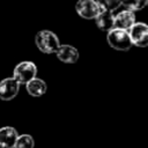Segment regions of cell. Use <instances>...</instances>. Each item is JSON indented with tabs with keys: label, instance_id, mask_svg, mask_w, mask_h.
Masks as SVG:
<instances>
[{
	"label": "cell",
	"instance_id": "cell-1",
	"mask_svg": "<svg viewBox=\"0 0 148 148\" xmlns=\"http://www.w3.org/2000/svg\"><path fill=\"white\" fill-rule=\"evenodd\" d=\"M35 44L43 53H56L60 46L59 38L50 30H42L35 37Z\"/></svg>",
	"mask_w": 148,
	"mask_h": 148
},
{
	"label": "cell",
	"instance_id": "cell-2",
	"mask_svg": "<svg viewBox=\"0 0 148 148\" xmlns=\"http://www.w3.org/2000/svg\"><path fill=\"white\" fill-rule=\"evenodd\" d=\"M106 40H108V44L112 49L118 50V51H127L132 46L128 31L121 30V29L113 28L110 31H108Z\"/></svg>",
	"mask_w": 148,
	"mask_h": 148
},
{
	"label": "cell",
	"instance_id": "cell-3",
	"mask_svg": "<svg viewBox=\"0 0 148 148\" xmlns=\"http://www.w3.org/2000/svg\"><path fill=\"white\" fill-rule=\"evenodd\" d=\"M37 75V67L32 61H22L17 64L14 68L13 77L21 84L28 83L30 80L36 77Z\"/></svg>",
	"mask_w": 148,
	"mask_h": 148
},
{
	"label": "cell",
	"instance_id": "cell-4",
	"mask_svg": "<svg viewBox=\"0 0 148 148\" xmlns=\"http://www.w3.org/2000/svg\"><path fill=\"white\" fill-rule=\"evenodd\" d=\"M132 45L138 47H146L148 45V27L146 23H134L128 30Z\"/></svg>",
	"mask_w": 148,
	"mask_h": 148
},
{
	"label": "cell",
	"instance_id": "cell-5",
	"mask_svg": "<svg viewBox=\"0 0 148 148\" xmlns=\"http://www.w3.org/2000/svg\"><path fill=\"white\" fill-rule=\"evenodd\" d=\"M75 9L81 17L86 20H92L98 15L102 8L96 0H79L75 5Z\"/></svg>",
	"mask_w": 148,
	"mask_h": 148
},
{
	"label": "cell",
	"instance_id": "cell-6",
	"mask_svg": "<svg viewBox=\"0 0 148 148\" xmlns=\"http://www.w3.org/2000/svg\"><path fill=\"white\" fill-rule=\"evenodd\" d=\"M20 83L14 77H7L0 81V99L10 101L18 94Z\"/></svg>",
	"mask_w": 148,
	"mask_h": 148
},
{
	"label": "cell",
	"instance_id": "cell-7",
	"mask_svg": "<svg viewBox=\"0 0 148 148\" xmlns=\"http://www.w3.org/2000/svg\"><path fill=\"white\" fill-rule=\"evenodd\" d=\"M134 23H135V15H134V12L126 9V10H123V12L118 13V14L114 16V24H113V28L128 31V30L131 29V27H132Z\"/></svg>",
	"mask_w": 148,
	"mask_h": 148
},
{
	"label": "cell",
	"instance_id": "cell-8",
	"mask_svg": "<svg viewBox=\"0 0 148 148\" xmlns=\"http://www.w3.org/2000/svg\"><path fill=\"white\" fill-rule=\"evenodd\" d=\"M56 54L59 60H61L62 62H66V64H74L79 59V51L74 46L68 45V44L60 45L59 49L57 50Z\"/></svg>",
	"mask_w": 148,
	"mask_h": 148
},
{
	"label": "cell",
	"instance_id": "cell-9",
	"mask_svg": "<svg viewBox=\"0 0 148 148\" xmlns=\"http://www.w3.org/2000/svg\"><path fill=\"white\" fill-rule=\"evenodd\" d=\"M18 136L17 131L12 126L0 128V148H14L15 141Z\"/></svg>",
	"mask_w": 148,
	"mask_h": 148
},
{
	"label": "cell",
	"instance_id": "cell-10",
	"mask_svg": "<svg viewBox=\"0 0 148 148\" xmlns=\"http://www.w3.org/2000/svg\"><path fill=\"white\" fill-rule=\"evenodd\" d=\"M95 20H96L97 27L102 31H110L111 29H113V24H114V15H113V12L101 9V12L95 17Z\"/></svg>",
	"mask_w": 148,
	"mask_h": 148
},
{
	"label": "cell",
	"instance_id": "cell-11",
	"mask_svg": "<svg viewBox=\"0 0 148 148\" xmlns=\"http://www.w3.org/2000/svg\"><path fill=\"white\" fill-rule=\"evenodd\" d=\"M25 89L29 95H31L34 97H39L46 92L47 87H46V83L42 79L34 77L28 83H25Z\"/></svg>",
	"mask_w": 148,
	"mask_h": 148
},
{
	"label": "cell",
	"instance_id": "cell-12",
	"mask_svg": "<svg viewBox=\"0 0 148 148\" xmlns=\"http://www.w3.org/2000/svg\"><path fill=\"white\" fill-rule=\"evenodd\" d=\"M35 140L30 134H21L17 136L14 148H34Z\"/></svg>",
	"mask_w": 148,
	"mask_h": 148
},
{
	"label": "cell",
	"instance_id": "cell-13",
	"mask_svg": "<svg viewBox=\"0 0 148 148\" xmlns=\"http://www.w3.org/2000/svg\"><path fill=\"white\" fill-rule=\"evenodd\" d=\"M148 3V0H121V5L128 10L135 12L143 9Z\"/></svg>",
	"mask_w": 148,
	"mask_h": 148
},
{
	"label": "cell",
	"instance_id": "cell-14",
	"mask_svg": "<svg viewBox=\"0 0 148 148\" xmlns=\"http://www.w3.org/2000/svg\"><path fill=\"white\" fill-rule=\"evenodd\" d=\"M97 3L102 9L113 12L121 5V0H97Z\"/></svg>",
	"mask_w": 148,
	"mask_h": 148
}]
</instances>
